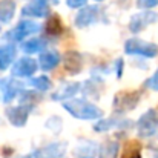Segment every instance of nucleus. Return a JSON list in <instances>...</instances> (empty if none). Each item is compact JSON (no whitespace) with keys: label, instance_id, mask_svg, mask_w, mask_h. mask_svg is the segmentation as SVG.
Segmentation results:
<instances>
[{"label":"nucleus","instance_id":"nucleus-1","mask_svg":"<svg viewBox=\"0 0 158 158\" xmlns=\"http://www.w3.org/2000/svg\"><path fill=\"white\" fill-rule=\"evenodd\" d=\"M154 85H155V88L158 89V74H157V77L154 78Z\"/></svg>","mask_w":158,"mask_h":158}]
</instances>
